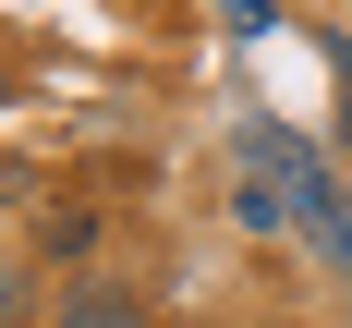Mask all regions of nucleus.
I'll return each instance as SVG.
<instances>
[{"label":"nucleus","mask_w":352,"mask_h":328,"mask_svg":"<svg viewBox=\"0 0 352 328\" xmlns=\"http://www.w3.org/2000/svg\"><path fill=\"white\" fill-rule=\"evenodd\" d=\"M231 231H255V243H292V195H280L267 171H243V182H231Z\"/></svg>","instance_id":"2"},{"label":"nucleus","mask_w":352,"mask_h":328,"mask_svg":"<svg viewBox=\"0 0 352 328\" xmlns=\"http://www.w3.org/2000/svg\"><path fill=\"white\" fill-rule=\"evenodd\" d=\"M25 304H36V280H25V267H0V328L25 316Z\"/></svg>","instance_id":"6"},{"label":"nucleus","mask_w":352,"mask_h":328,"mask_svg":"<svg viewBox=\"0 0 352 328\" xmlns=\"http://www.w3.org/2000/svg\"><path fill=\"white\" fill-rule=\"evenodd\" d=\"M219 12H231V36H280V12H267V0H219Z\"/></svg>","instance_id":"5"},{"label":"nucleus","mask_w":352,"mask_h":328,"mask_svg":"<svg viewBox=\"0 0 352 328\" xmlns=\"http://www.w3.org/2000/svg\"><path fill=\"white\" fill-rule=\"evenodd\" d=\"M98 231H109L98 207H49V231H36V255H49V267H85V255H98Z\"/></svg>","instance_id":"3"},{"label":"nucleus","mask_w":352,"mask_h":328,"mask_svg":"<svg viewBox=\"0 0 352 328\" xmlns=\"http://www.w3.org/2000/svg\"><path fill=\"white\" fill-rule=\"evenodd\" d=\"M49 328H146V292H122V280H73Z\"/></svg>","instance_id":"1"},{"label":"nucleus","mask_w":352,"mask_h":328,"mask_svg":"<svg viewBox=\"0 0 352 328\" xmlns=\"http://www.w3.org/2000/svg\"><path fill=\"white\" fill-rule=\"evenodd\" d=\"M316 49H328V98H340V109H328V146H352V36H340V25H328V36H316Z\"/></svg>","instance_id":"4"},{"label":"nucleus","mask_w":352,"mask_h":328,"mask_svg":"<svg viewBox=\"0 0 352 328\" xmlns=\"http://www.w3.org/2000/svg\"><path fill=\"white\" fill-rule=\"evenodd\" d=\"M0 98H12V73H0Z\"/></svg>","instance_id":"7"}]
</instances>
